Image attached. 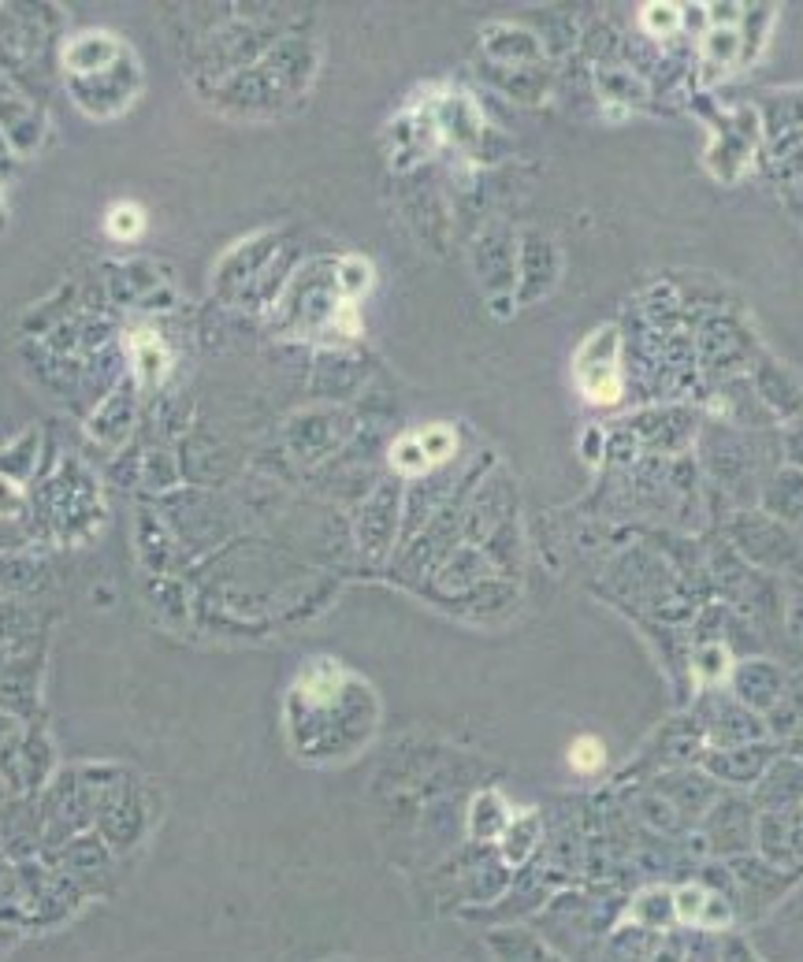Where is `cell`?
<instances>
[{"instance_id": "6da1fadb", "label": "cell", "mask_w": 803, "mask_h": 962, "mask_svg": "<svg viewBox=\"0 0 803 962\" xmlns=\"http://www.w3.org/2000/svg\"><path fill=\"white\" fill-rule=\"evenodd\" d=\"M580 383H584V394L592 398V402H618L621 394V379L618 372H614V364H580Z\"/></svg>"}, {"instance_id": "7a4b0ae2", "label": "cell", "mask_w": 803, "mask_h": 962, "mask_svg": "<svg viewBox=\"0 0 803 962\" xmlns=\"http://www.w3.org/2000/svg\"><path fill=\"white\" fill-rule=\"evenodd\" d=\"M603 758H606L603 743L592 740V736H580V740L569 747V766L580 769V773H595V769L603 766Z\"/></svg>"}, {"instance_id": "3957f363", "label": "cell", "mask_w": 803, "mask_h": 962, "mask_svg": "<svg viewBox=\"0 0 803 962\" xmlns=\"http://www.w3.org/2000/svg\"><path fill=\"white\" fill-rule=\"evenodd\" d=\"M142 227H145V216L134 205H116L112 216H108V231L119 234V238H134Z\"/></svg>"}, {"instance_id": "277c9868", "label": "cell", "mask_w": 803, "mask_h": 962, "mask_svg": "<svg viewBox=\"0 0 803 962\" xmlns=\"http://www.w3.org/2000/svg\"><path fill=\"white\" fill-rule=\"evenodd\" d=\"M421 439V446H424V454H428V461H443V457L454 450V435H450L447 428H439L435 424L432 431H424V435H417Z\"/></svg>"}, {"instance_id": "5b68a950", "label": "cell", "mask_w": 803, "mask_h": 962, "mask_svg": "<svg viewBox=\"0 0 803 962\" xmlns=\"http://www.w3.org/2000/svg\"><path fill=\"white\" fill-rule=\"evenodd\" d=\"M395 465L406 468V472H421L428 465V454H424L421 439H402L395 446Z\"/></svg>"}, {"instance_id": "8992f818", "label": "cell", "mask_w": 803, "mask_h": 962, "mask_svg": "<svg viewBox=\"0 0 803 962\" xmlns=\"http://www.w3.org/2000/svg\"><path fill=\"white\" fill-rule=\"evenodd\" d=\"M647 23H651V26H673V23H677V12H673L670 4H662V8H647Z\"/></svg>"}]
</instances>
